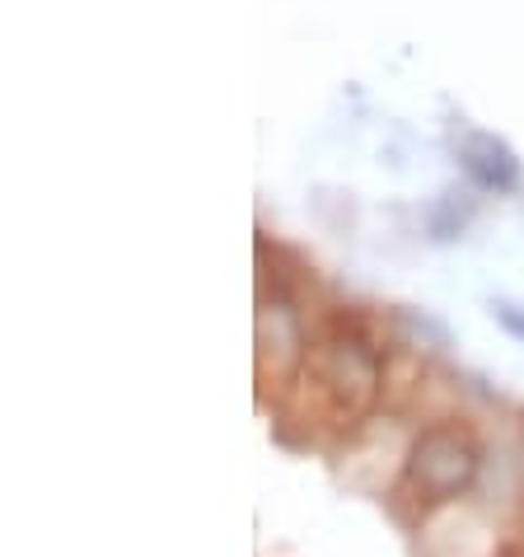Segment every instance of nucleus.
<instances>
[{
	"instance_id": "1",
	"label": "nucleus",
	"mask_w": 524,
	"mask_h": 557,
	"mask_svg": "<svg viewBox=\"0 0 524 557\" xmlns=\"http://www.w3.org/2000/svg\"><path fill=\"white\" fill-rule=\"evenodd\" d=\"M477 478V450L450 426H431L417 436L412 455L403 463V497H412L422 510H436L445 502L464 497Z\"/></svg>"
},
{
	"instance_id": "3",
	"label": "nucleus",
	"mask_w": 524,
	"mask_h": 557,
	"mask_svg": "<svg viewBox=\"0 0 524 557\" xmlns=\"http://www.w3.org/2000/svg\"><path fill=\"white\" fill-rule=\"evenodd\" d=\"M258 343H262V366L272 361V370H290L300 356V333L286 305H262L258 319Z\"/></svg>"
},
{
	"instance_id": "2",
	"label": "nucleus",
	"mask_w": 524,
	"mask_h": 557,
	"mask_svg": "<svg viewBox=\"0 0 524 557\" xmlns=\"http://www.w3.org/2000/svg\"><path fill=\"white\" fill-rule=\"evenodd\" d=\"M310 370L319 375V389L333 398L342 412H361L379 394V361L361 343L337 337L310 351Z\"/></svg>"
}]
</instances>
